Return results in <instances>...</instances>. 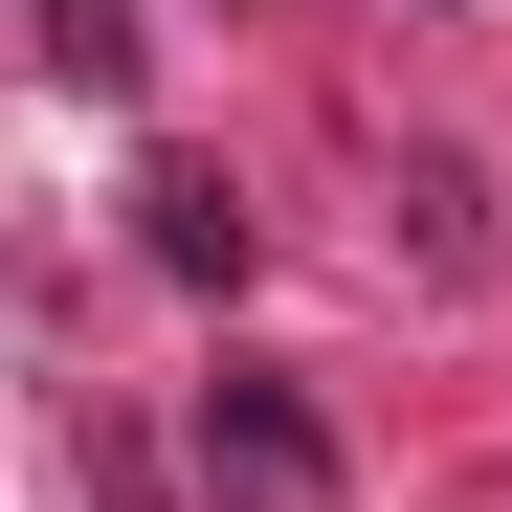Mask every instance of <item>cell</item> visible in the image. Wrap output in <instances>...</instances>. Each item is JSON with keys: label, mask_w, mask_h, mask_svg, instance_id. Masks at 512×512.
I'll return each instance as SVG.
<instances>
[{"label": "cell", "mask_w": 512, "mask_h": 512, "mask_svg": "<svg viewBox=\"0 0 512 512\" xmlns=\"http://www.w3.org/2000/svg\"><path fill=\"white\" fill-rule=\"evenodd\" d=\"M201 468H223L245 512H334V423H312L290 379H201Z\"/></svg>", "instance_id": "cell-1"}, {"label": "cell", "mask_w": 512, "mask_h": 512, "mask_svg": "<svg viewBox=\"0 0 512 512\" xmlns=\"http://www.w3.org/2000/svg\"><path fill=\"white\" fill-rule=\"evenodd\" d=\"M134 245H156L179 290H223V268H245V201L201 179V156H156V179H134Z\"/></svg>", "instance_id": "cell-2"}]
</instances>
